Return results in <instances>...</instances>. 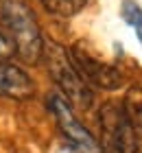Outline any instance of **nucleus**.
Here are the masks:
<instances>
[{
    "instance_id": "nucleus-4",
    "label": "nucleus",
    "mask_w": 142,
    "mask_h": 153,
    "mask_svg": "<svg viewBox=\"0 0 142 153\" xmlns=\"http://www.w3.org/2000/svg\"><path fill=\"white\" fill-rule=\"evenodd\" d=\"M70 64L74 66L77 74L94 88H103V90H116L123 85V74L120 70H116L114 66L105 64L98 57H94L92 53H88L81 44L72 46V51L68 53Z\"/></svg>"
},
{
    "instance_id": "nucleus-2",
    "label": "nucleus",
    "mask_w": 142,
    "mask_h": 153,
    "mask_svg": "<svg viewBox=\"0 0 142 153\" xmlns=\"http://www.w3.org/2000/svg\"><path fill=\"white\" fill-rule=\"evenodd\" d=\"M46 57V64H48V70H51V76L55 79V83L61 88L63 92V99L68 103H72L77 107H90L94 96H92V90L90 85L85 83L79 74H77L74 66L70 64V57L68 53L63 51L59 44L55 42H44V53Z\"/></svg>"
},
{
    "instance_id": "nucleus-5",
    "label": "nucleus",
    "mask_w": 142,
    "mask_h": 153,
    "mask_svg": "<svg viewBox=\"0 0 142 153\" xmlns=\"http://www.w3.org/2000/svg\"><path fill=\"white\" fill-rule=\"evenodd\" d=\"M48 107H51V112L55 114L61 134L70 140L72 149H77L79 153H101V147H98V142L94 140V136L77 120L70 103L63 99L61 94H51L48 96Z\"/></svg>"
},
{
    "instance_id": "nucleus-10",
    "label": "nucleus",
    "mask_w": 142,
    "mask_h": 153,
    "mask_svg": "<svg viewBox=\"0 0 142 153\" xmlns=\"http://www.w3.org/2000/svg\"><path fill=\"white\" fill-rule=\"evenodd\" d=\"M13 53H16V48H13V42L7 37V35H0V66L7 64Z\"/></svg>"
},
{
    "instance_id": "nucleus-6",
    "label": "nucleus",
    "mask_w": 142,
    "mask_h": 153,
    "mask_svg": "<svg viewBox=\"0 0 142 153\" xmlns=\"http://www.w3.org/2000/svg\"><path fill=\"white\" fill-rule=\"evenodd\" d=\"M35 92V83L22 68L13 64H2L0 66V94L7 99L24 101L31 99Z\"/></svg>"
},
{
    "instance_id": "nucleus-3",
    "label": "nucleus",
    "mask_w": 142,
    "mask_h": 153,
    "mask_svg": "<svg viewBox=\"0 0 142 153\" xmlns=\"http://www.w3.org/2000/svg\"><path fill=\"white\" fill-rule=\"evenodd\" d=\"M101 123V153H138V138L123 103H105L98 114Z\"/></svg>"
},
{
    "instance_id": "nucleus-7",
    "label": "nucleus",
    "mask_w": 142,
    "mask_h": 153,
    "mask_svg": "<svg viewBox=\"0 0 142 153\" xmlns=\"http://www.w3.org/2000/svg\"><path fill=\"white\" fill-rule=\"evenodd\" d=\"M123 109L127 118H129L133 131H136V138H138V147L142 149V92L140 90H131L127 94V99L123 103Z\"/></svg>"
},
{
    "instance_id": "nucleus-8",
    "label": "nucleus",
    "mask_w": 142,
    "mask_h": 153,
    "mask_svg": "<svg viewBox=\"0 0 142 153\" xmlns=\"http://www.w3.org/2000/svg\"><path fill=\"white\" fill-rule=\"evenodd\" d=\"M88 0H42V4L46 7V11L55 13L59 18H70V16H77Z\"/></svg>"
},
{
    "instance_id": "nucleus-1",
    "label": "nucleus",
    "mask_w": 142,
    "mask_h": 153,
    "mask_svg": "<svg viewBox=\"0 0 142 153\" xmlns=\"http://www.w3.org/2000/svg\"><path fill=\"white\" fill-rule=\"evenodd\" d=\"M2 16L7 22V29L11 33V42L18 57L26 64H37L44 53V39H42L39 26L35 22L28 7L18 0H4Z\"/></svg>"
},
{
    "instance_id": "nucleus-9",
    "label": "nucleus",
    "mask_w": 142,
    "mask_h": 153,
    "mask_svg": "<svg viewBox=\"0 0 142 153\" xmlns=\"http://www.w3.org/2000/svg\"><path fill=\"white\" fill-rule=\"evenodd\" d=\"M120 13H123L125 22L136 29V35L142 44V7L138 2H133V0H125L123 7H120Z\"/></svg>"
}]
</instances>
